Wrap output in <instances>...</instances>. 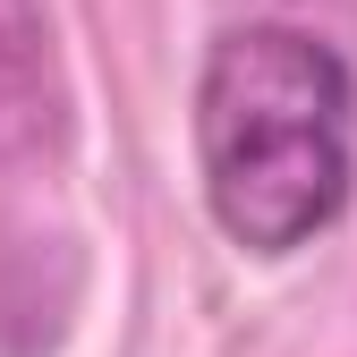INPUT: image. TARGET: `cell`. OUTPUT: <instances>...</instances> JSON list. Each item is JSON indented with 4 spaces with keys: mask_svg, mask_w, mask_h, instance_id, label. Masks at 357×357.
<instances>
[{
    "mask_svg": "<svg viewBox=\"0 0 357 357\" xmlns=\"http://www.w3.org/2000/svg\"><path fill=\"white\" fill-rule=\"evenodd\" d=\"M188 137L213 230L238 255L281 264L357 196V68L289 17L221 26L196 68Z\"/></svg>",
    "mask_w": 357,
    "mask_h": 357,
    "instance_id": "1",
    "label": "cell"
}]
</instances>
